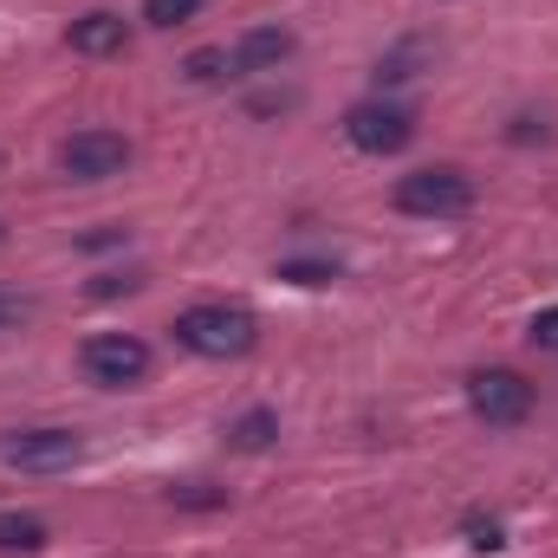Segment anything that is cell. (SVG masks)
<instances>
[{
	"label": "cell",
	"mask_w": 558,
	"mask_h": 558,
	"mask_svg": "<svg viewBox=\"0 0 558 558\" xmlns=\"http://www.w3.org/2000/svg\"><path fill=\"white\" fill-rule=\"evenodd\" d=\"M175 344L182 351H195V357H215V364H228V357H247L254 344H260V318L247 312V305H221V299H208V305H189V312H175Z\"/></svg>",
	"instance_id": "1"
},
{
	"label": "cell",
	"mask_w": 558,
	"mask_h": 558,
	"mask_svg": "<svg viewBox=\"0 0 558 558\" xmlns=\"http://www.w3.org/2000/svg\"><path fill=\"white\" fill-rule=\"evenodd\" d=\"M397 208L403 215H422V221H454L474 208V182L454 169V162H435V169H410L397 182Z\"/></svg>",
	"instance_id": "2"
},
{
	"label": "cell",
	"mask_w": 558,
	"mask_h": 558,
	"mask_svg": "<svg viewBox=\"0 0 558 558\" xmlns=\"http://www.w3.org/2000/svg\"><path fill=\"white\" fill-rule=\"evenodd\" d=\"M78 364H85V377L98 390H137L149 377V344L137 331H98V338H85Z\"/></svg>",
	"instance_id": "3"
},
{
	"label": "cell",
	"mask_w": 558,
	"mask_h": 558,
	"mask_svg": "<svg viewBox=\"0 0 558 558\" xmlns=\"http://www.w3.org/2000/svg\"><path fill=\"white\" fill-rule=\"evenodd\" d=\"M468 410L487 422V428H520V422L533 416V384L520 377V371H474L468 377Z\"/></svg>",
	"instance_id": "4"
},
{
	"label": "cell",
	"mask_w": 558,
	"mask_h": 558,
	"mask_svg": "<svg viewBox=\"0 0 558 558\" xmlns=\"http://www.w3.org/2000/svg\"><path fill=\"white\" fill-rule=\"evenodd\" d=\"M410 137H416V118H410L403 105L364 98V105L344 111V143L364 149V156H397V149H410Z\"/></svg>",
	"instance_id": "5"
},
{
	"label": "cell",
	"mask_w": 558,
	"mask_h": 558,
	"mask_svg": "<svg viewBox=\"0 0 558 558\" xmlns=\"http://www.w3.org/2000/svg\"><path fill=\"white\" fill-rule=\"evenodd\" d=\"M59 169H65L72 182H111V175L131 169V137H118V131H105V124L72 131V137L59 143Z\"/></svg>",
	"instance_id": "6"
},
{
	"label": "cell",
	"mask_w": 558,
	"mask_h": 558,
	"mask_svg": "<svg viewBox=\"0 0 558 558\" xmlns=\"http://www.w3.org/2000/svg\"><path fill=\"white\" fill-rule=\"evenodd\" d=\"M78 454H85L78 428H13V435L0 441V461H7V468H33V474H59V468H72Z\"/></svg>",
	"instance_id": "7"
},
{
	"label": "cell",
	"mask_w": 558,
	"mask_h": 558,
	"mask_svg": "<svg viewBox=\"0 0 558 558\" xmlns=\"http://www.w3.org/2000/svg\"><path fill=\"white\" fill-rule=\"evenodd\" d=\"M292 33L286 26H254V33H241L234 39V52H228V78H260V72H279L286 59H292Z\"/></svg>",
	"instance_id": "8"
},
{
	"label": "cell",
	"mask_w": 558,
	"mask_h": 558,
	"mask_svg": "<svg viewBox=\"0 0 558 558\" xmlns=\"http://www.w3.org/2000/svg\"><path fill=\"white\" fill-rule=\"evenodd\" d=\"M72 52H85V59H111V52H124V39H131V26H124V13H111V7H92L85 20H72Z\"/></svg>",
	"instance_id": "9"
},
{
	"label": "cell",
	"mask_w": 558,
	"mask_h": 558,
	"mask_svg": "<svg viewBox=\"0 0 558 558\" xmlns=\"http://www.w3.org/2000/svg\"><path fill=\"white\" fill-rule=\"evenodd\" d=\"M274 441H279V416L274 410H247V416L228 422V448H234V454H267Z\"/></svg>",
	"instance_id": "10"
},
{
	"label": "cell",
	"mask_w": 558,
	"mask_h": 558,
	"mask_svg": "<svg viewBox=\"0 0 558 558\" xmlns=\"http://www.w3.org/2000/svg\"><path fill=\"white\" fill-rule=\"evenodd\" d=\"M46 546V520L33 513H0V553H39Z\"/></svg>",
	"instance_id": "11"
},
{
	"label": "cell",
	"mask_w": 558,
	"mask_h": 558,
	"mask_svg": "<svg viewBox=\"0 0 558 558\" xmlns=\"http://www.w3.org/2000/svg\"><path fill=\"white\" fill-rule=\"evenodd\" d=\"M202 13V0H143V20L156 26V33H169V26H189Z\"/></svg>",
	"instance_id": "12"
},
{
	"label": "cell",
	"mask_w": 558,
	"mask_h": 558,
	"mask_svg": "<svg viewBox=\"0 0 558 558\" xmlns=\"http://www.w3.org/2000/svg\"><path fill=\"white\" fill-rule=\"evenodd\" d=\"M279 279H292V286H331V279H338V267H325V260H286V267H279Z\"/></svg>",
	"instance_id": "13"
},
{
	"label": "cell",
	"mask_w": 558,
	"mask_h": 558,
	"mask_svg": "<svg viewBox=\"0 0 558 558\" xmlns=\"http://www.w3.org/2000/svg\"><path fill=\"white\" fill-rule=\"evenodd\" d=\"M189 78H195V85L228 78V52H195V59H189Z\"/></svg>",
	"instance_id": "14"
},
{
	"label": "cell",
	"mask_w": 558,
	"mask_h": 558,
	"mask_svg": "<svg viewBox=\"0 0 558 558\" xmlns=\"http://www.w3.org/2000/svg\"><path fill=\"white\" fill-rule=\"evenodd\" d=\"M468 546H474V553H500V546H507V539H500V520H481V513H474V520H468Z\"/></svg>",
	"instance_id": "15"
},
{
	"label": "cell",
	"mask_w": 558,
	"mask_h": 558,
	"mask_svg": "<svg viewBox=\"0 0 558 558\" xmlns=\"http://www.w3.org/2000/svg\"><path fill=\"white\" fill-rule=\"evenodd\" d=\"M526 338H533L539 351H558V305H546V312H539V318L526 325Z\"/></svg>",
	"instance_id": "16"
},
{
	"label": "cell",
	"mask_w": 558,
	"mask_h": 558,
	"mask_svg": "<svg viewBox=\"0 0 558 558\" xmlns=\"http://www.w3.org/2000/svg\"><path fill=\"white\" fill-rule=\"evenodd\" d=\"M20 318H26V305H20V299H13V292H0V331H13V325H20Z\"/></svg>",
	"instance_id": "17"
}]
</instances>
